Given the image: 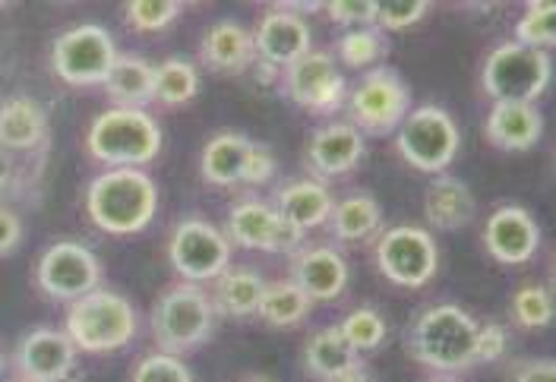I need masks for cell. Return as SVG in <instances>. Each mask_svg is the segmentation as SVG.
Listing matches in <instances>:
<instances>
[{
    "label": "cell",
    "mask_w": 556,
    "mask_h": 382,
    "mask_svg": "<svg viewBox=\"0 0 556 382\" xmlns=\"http://www.w3.org/2000/svg\"><path fill=\"white\" fill-rule=\"evenodd\" d=\"M159 212V187L139 168H111L86 190L89 221L114 238L139 234Z\"/></svg>",
    "instance_id": "obj_1"
},
{
    "label": "cell",
    "mask_w": 556,
    "mask_h": 382,
    "mask_svg": "<svg viewBox=\"0 0 556 382\" xmlns=\"http://www.w3.org/2000/svg\"><path fill=\"white\" fill-rule=\"evenodd\" d=\"M86 149L108 171L142 168L162 152V127L152 114L139 107H111L92 120L86 133Z\"/></svg>",
    "instance_id": "obj_2"
},
{
    "label": "cell",
    "mask_w": 556,
    "mask_h": 382,
    "mask_svg": "<svg viewBox=\"0 0 556 382\" xmlns=\"http://www.w3.org/2000/svg\"><path fill=\"white\" fill-rule=\"evenodd\" d=\"M64 335L70 339V345L86 354L121 351L137 335V310L124 294L96 288L67 307Z\"/></svg>",
    "instance_id": "obj_3"
},
{
    "label": "cell",
    "mask_w": 556,
    "mask_h": 382,
    "mask_svg": "<svg viewBox=\"0 0 556 382\" xmlns=\"http://www.w3.org/2000/svg\"><path fill=\"white\" fill-rule=\"evenodd\" d=\"M475 319L455 304L430 307L415 319L408 347L430 370L455 373L475 364Z\"/></svg>",
    "instance_id": "obj_4"
},
{
    "label": "cell",
    "mask_w": 556,
    "mask_h": 382,
    "mask_svg": "<svg viewBox=\"0 0 556 382\" xmlns=\"http://www.w3.org/2000/svg\"><path fill=\"white\" fill-rule=\"evenodd\" d=\"M212 329H215V307L200 284L180 281L162 291L152 310V339L162 347V354L180 357L184 351H193L208 342Z\"/></svg>",
    "instance_id": "obj_5"
},
{
    "label": "cell",
    "mask_w": 556,
    "mask_h": 382,
    "mask_svg": "<svg viewBox=\"0 0 556 382\" xmlns=\"http://www.w3.org/2000/svg\"><path fill=\"white\" fill-rule=\"evenodd\" d=\"M481 86L493 102L534 104L551 86V54L521 48L516 41L496 44L486 54Z\"/></svg>",
    "instance_id": "obj_6"
},
{
    "label": "cell",
    "mask_w": 556,
    "mask_h": 382,
    "mask_svg": "<svg viewBox=\"0 0 556 382\" xmlns=\"http://www.w3.org/2000/svg\"><path fill=\"white\" fill-rule=\"evenodd\" d=\"M348 114H351V127L364 137V133H389L395 130L408 107H412V89L408 82L392 67L367 69L357 86L345 96Z\"/></svg>",
    "instance_id": "obj_7"
},
{
    "label": "cell",
    "mask_w": 556,
    "mask_h": 382,
    "mask_svg": "<svg viewBox=\"0 0 556 382\" xmlns=\"http://www.w3.org/2000/svg\"><path fill=\"white\" fill-rule=\"evenodd\" d=\"M458 127L450 114L437 104H424L405 114L399 124V155L417 171L440 174L446 171L458 152Z\"/></svg>",
    "instance_id": "obj_8"
},
{
    "label": "cell",
    "mask_w": 556,
    "mask_h": 382,
    "mask_svg": "<svg viewBox=\"0 0 556 382\" xmlns=\"http://www.w3.org/2000/svg\"><path fill=\"white\" fill-rule=\"evenodd\" d=\"M114 61V35L96 23L73 26L51 44V69L67 86H104Z\"/></svg>",
    "instance_id": "obj_9"
},
{
    "label": "cell",
    "mask_w": 556,
    "mask_h": 382,
    "mask_svg": "<svg viewBox=\"0 0 556 382\" xmlns=\"http://www.w3.org/2000/svg\"><path fill=\"white\" fill-rule=\"evenodd\" d=\"M168 263L187 284L215 281L231 266V241L206 218H184L172 231Z\"/></svg>",
    "instance_id": "obj_10"
},
{
    "label": "cell",
    "mask_w": 556,
    "mask_h": 382,
    "mask_svg": "<svg viewBox=\"0 0 556 382\" xmlns=\"http://www.w3.org/2000/svg\"><path fill=\"white\" fill-rule=\"evenodd\" d=\"M35 284L51 301H79L102 284L99 256L76 241L51 243L35 263Z\"/></svg>",
    "instance_id": "obj_11"
},
{
    "label": "cell",
    "mask_w": 556,
    "mask_h": 382,
    "mask_svg": "<svg viewBox=\"0 0 556 382\" xmlns=\"http://www.w3.org/2000/svg\"><path fill=\"white\" fill-rule=\"evenodd\" d=\"M377 266L392 284L424 288L437 276L440 250L430 238V231L417 225H399V228H389L377 241Z\"/></svg>",
    "instance_id": "obj_12"
},
{
    "label": "cell",
    "mask_w": 556,
    "mask_h": 382,
    "mask_svg": "<svg viewBox=\"0 0 556 382\" xmlns=\"http://www.w3.org/2000/svg\"><path fill=\"white\" fill-rule=\"evenodd\" d=\"M288 99L313 114H329L345 102V76L329 51H307L301 61L281 69Z\"/></svg>",
    "instance_id": "obj_13"
},
{
    "label": "cell",
    "mask_w": 556,
    "mask_h": 382,
    "mask_svg": "<svg viewBox=\"0 0 556 382\" xmlns=\"http://www.w3.org/2000/svg\"><path fill=\"white\" fill-rule=\"evenodd\" d=\"M250 35H253L256 61L276 69L291 67L294 61H301L307 51H313L311 26L304 23L301 13H291L288 7H273Z\"/></svg>",
    "instance_id": "obj_14"
},
{
    "label": "cell",
    "mask_w": 556,
    "mask_h": 382,
    "mask_svg": "<svg viewBox=\"0 0 556 382\" xmlns=\"http://www.w3.org/2000/svg\"><path fill=\"white\" fill-rule=\"evenodd\" d=\"M541 228L534 215L521 206H500L484 221L486 253L503 266H521L538 253Z\"/></svg>",
    "instance_id": "obj_15"
},
{
    "label": "cell",
    "mask_w": 556,
    "mask_h": 382,
    "mask_svg": "<svg viewBox=\"0 0 556 382\" xmlns=\"http://www.w3.org/2000/svg\"><path fill=\"white\" fill-rule=\"evenodd\" d=\"M291 281L316 301H336L348 288L345 256L332 246H301L291 256Z\"/></svg>",
    "instance_id": "obj_16"
},
{
    "label": "cell",
    "mask_w": 556,
    "mask_h": 382,
    "mask_svg": "<svg viewBox=\"0 0 556 382\" xmlns=\"http://www.w3.org/2000/svg\"><path fill=\"white\" fill-rule=\"evenodd\" d=\"M76 347L58 329H33L16 347V370L23 382L58 380L73 370Z\"/></svg>",
    "instance_id": "obj_17"
},
{
    "label": "cell",
    "mask_w": 556,
    "mask_h": 382,
    "mask_svg": "<svg viewBox=\"0 0 556 382\" xmlns=\"http://www.w3.org/2000/svg\"><path fill=\"white\" fill-rule=\"evenodd\" d=\"M484 133L503 152H525L544 133V114L538 111V104L493 102Z\"/></svg>",
    "instance_id": "obj_18"
},
{
    "label": "cell",
    "mask_w": 556,
    "mask_h": 382,
    "mask_svg": "<svg viewBox=\"0 0 556 382\" xmlns=\"http://www.w3.org/2000/svg\"><path fill=\"white\" fill-rule=\"evenodd\" d=\"M364 158V137L351 124L319 127L307 145V162L319 177H342Z\"/></svg>",
    "instance_id": "obj_19"
},
{
    "label": "cell",
    "mask_w": 556,
    "mask_h": 382,
    "mask_svg": "<svg viewBox=\"0 0 556 382\" xmlns=\"http://www.w3.org/2000/svg\"><path fill=\"white\" fill-rule=\"evenodd\" d=\"M48 142V114L29 96H10L0 102V149L29 155Z\"/></svg>",
    "instance_id": "obj_20"
},
{
    "label": "cell",
    "mask_w": 556,
    "mask_h": 382,
    "mask_svg": "<svg viewBox=\"0 0 556 382\" xmlns=\"http://www.w3.org/2000/svg\"><path fill=\"white\" fill-rule=\"evenodd\" d=\"M475 212H478L475 193L468 190L465 180L450 174H440L424 193V218L440 231L468 228L475 221Z\"/></svg>",
    "instance_id": "obj_21"
},
{
    "label": "cell",
    "mask_w": 556,
    "mask_h": 382,
    "mask_svg": "<svg viewBox=\"0 0 556 382\" xmlns=\"http://www.w3.org/2000/svg\"><path fill=\"white\" fill-rule=\"evenodd\" d=\"M200 58L203 64L218 73H243L253 67L256 51H253V35L243 29L235 20H222L215 26H208L200 44Z\"/></svg>",
    "instance_id": "obj_22"
},
{
    "label": "cell",
    "mask_w": 556,
    "mask_h": 382,
    "mask_svg": "<svg viewBox=\"0 0 556 382\" xmlns=\"http://www.w3.org/2000/svg\"><path fill=\"white\" fill-rule=\"evenodd\" d=\"M263 291H266V281H263V276L256 269H250V266H228L222 276L215 278V291L208 297H212L215 313L247 319V316H253V313L260 310Z\"/></svg>",
    "instance_id": "obj_23"
},
{
    "label": "cell",
    "mask_w": 556,
    "mask_h": 382,
    "mask_svg": "<svg viewBox=\"0 0 556 382\" xmlns=\"http://www.w3.org/2000/svg\"><path fill=\"white\" fill-rule=\"evenodd\" d=\"M332 206H336V200L319 180H294V183L281 187L276 212L291 225H298L301 231H313L329 221Z\"/></svg>",
    "instance_id": "obj_24"
},
{
    "label": "cell",
    "mask_w": 556,
    "mask_h": 382,
    "mask_svg": "<svg viewBox=\"0 0 556 382\" xmlns=\"http://www.w3.org/2000/svg\"><path fill=\"white\" fill-rule=\"evenodd\" d=\"M278 212L269 208L266 203H256V200H247L238 203L228 215V241L247 246V250H260V253H269L273 246V234H276Z\"/></svg>",
    "instance_id": "obj_25"
},
{
    "label": "cell",
    "mask_w": 556,
    "mask_h": 382,
    "mask_svg": "<svg viewBox=\"0 0 556 382\" xmlns=\"http://www.w3.org/2000/svg\"><path fill=\"white\" fill-rule=\"evenodd\" d=\"M152 73L155 67L142 58H121L104 79V92L114 99V107H139L152 102Z\"/></svg>",
    "instance_id": "obj_26"
},
{
    "label": "cell",
    "mask_w": 556,
    "mask_h": 382,
    "mask_svg": "<svg viewBox=\"0 0 556 382\" xmlns=\"http://www.w3.org/2000/svg\"><path fill=\"white\" fill-rule=\"evenodd\" d=\"M250 149V139L241 133H218L203 145L200 155V174L215 187H235L241 183L243 155Z\"/></svg>",
    "instance_id": "obj_27"
},
{
    "label": "cell",
    "mask_w": 556,
    "mask_h": 382,
    "mask_svg": "<svg viewBox=\"0 0 556 382\" xmlns=\"http://www.w3.org/2000/svg\"><path fill=\"white\" fill-rule=\"evenodd\" d=\"M382 225V208L380 203L370 196V193H354L342 203L332 206V215H329V228L339 241L357 243L374 238L380 231Z\"/></svg>",
    "instance_id": "obj_28"
},
{
    "label": "cell",
    "mask_w": 556,
    "mask_h": 382,
    "mask_svg": "<svg viewBox=\"0 0 556 382\" xmlns=\"http://www.w3.org/2000/svg\"><path fill=\"white\" fill-rule=\"evenodd\" d=\"M304 360H307V370L319 380H336L339 373H345L351 367H357V354L351 351L339 326H329V329H319L313 332L311 342L304 347Z\"/></svg>",
    "instance_id": "obj_29"
},
{
    "label": "cell",
    "mask_w": 556,
    "mask_h": 382,
    "mask_svg": "<svg viewBox=\"0 0 556 382\" xmlns=\"http://www.w3.org/2000/svg\"><path fill=\"white\" fill-rule=\"evenodd\" d=\"M200 92V69L184 58H168L152 73V102L162 107H180Z\"/></svg>",
    "instance_id": "obj_30"
},
{
    "label": "cell",
    "mask_w": 556,
    "mask_h": 382,
    "mask_svg": "<svg viewBox=\"0 0 556 382\" xmlns=\"http://www.w3.org/2000/svg\"><path fill=\"white\" fill-rule=\"evenodd\" d=\"M311 297L288 278V281H266V291H263L256 316H263L276 329H291V326L304 322L311 316Z\"/></svg>",
    "instance_id": "obj_31"
},
{
    "label": "cell",
    "mask_w": 556,
    "mask_h": 382,
    "mask_svg": "<svg viewBox=\"0 0 556 382\" xmlns=\"http://www.w3.org/2000/svg\"><path fill=\"white\" fill-rule=\"evenodd\" d=\"M386 51H389V41H386L382 33H377V29H351L336 41L332 61L348 69H364L367 73V69L380 67Z\"/></svg>",
    "instance_id": "obj_32"
},
{
    "label": "cell",
    "mask_w": 556,
    "mask_h": 382,
    "mask_svg": "<svg viewBox=\"0 0 556 382\" xmlns=\"http://www.w3.org/2000/svg\"><path fill=\"white\" fill-rule=\"evenodd\" d=\"M556 41V7L551 0H538L525 10L519 23H516V44L521 48H534V51H547Z\"/></svg>",
    "instance_id": "obj_33"
},
{
    "label": "cell",
    "mask_w": 556,
    "mask_h": 382,
    "mask_svg": "<svg viewBox=\"0 0 556 382\" xmlns=\"http://www.w3.org/2000/svg\"><path fill=\"white\" fill-rule=\"evenodd\" d=\"M339 332H342V339L351 345L354 354L374 351V347H380L386 342V319L370 307H357L339 322Z\"/></svg>",
    "instance_id": "obj_34"
},
{
    "label": "cell",
    "mask_w": 556,
    "mask_h": 382,
    "mask_svg": "<svg viewBox=\"0 0 556 382\" xmlns=\"http://www.w3.org/2000/svg\"><path fill=\"white\" fill-rule=\"evenodd\" d=\"M180 13H184V7L174 0H130L124 7L127 26L137 33H162L172 23H177Z\"/></svg>",
    "instance_id": "obj_35"
},
{
    "label": "cell",
    "mask_w": 556,
    "mask_h": 382,
    "mask_svg": "<svg viewBox=\"0 0 556 382\" xmlns=\"http://www.w3.org/2000/svg\"><path fill=\"white\" fill-rule=\"evenodd\" d=\"M513 316L525 329H547L554 319V301L544 284H521L513 297Z\"/></svg>",
    "instance_id": "obj_36"
},
{
    "label": "cell",
    "mask_w": 556,
    "mask_h": 382,
    "mask_svg": "<svg viewBox=\"0 0 556 382\" xmlns=\"http://www.w3.org/2000/svg\"><path fill=\"white\" fill-rule=\"evenodd\" d=\"M130 382H193V373L180 357L155 351V354H146L134 367Z\"/></svg>",
    "instance_id": "obj_37"
},
{
    "label": "cell",
    "mask_w": 556,
    "mask_h": 382,
    "mask_svg": "<svg viewBox=\"0 0 556 382\" xmlns=\"http://www.w3.org/2000/svg\"><path fill=\"white\" fill-rule=\"evenodd\" d=\"M430 13V3L424 0H408V3H377V20L374 26L382 33H399V29H412L424 16Z\"/></svg>",
    "instance_id": "obj_38"
},
{
    "label": "cell",
    "mask_w": 556,
    "mask_h": 382,
    "mask_svg": "<svg viewBox=\"0 0 556 382\" xmlns=\"http://www.w3.org/2000/svg\"><path fill=\"white\" fill-rule=\"evenodd\" d=\"M509 332L500 322H478L475 326V364H493L506 354Z\"/></svg>",
    "instance_id": "obj_39"
},
{
    "label": "cell",
    "mask_w": 556,
    "mask_h": 382,
    "mask_svg": "<svg viewBox=\"0 0 556 382\" xmlns=\"http://www.w3.org/2000/svg\"><path fill=\"white\" fill-rule=\"evenodd\" d=\"M323 10L329 13L332 23L351 26V29H374V20H377V3H374V0H364V3L332 0V3H326Z\"/></svg>",
    "instance_id": "obj_40"
},
{
    "label": "cell",
    "mask_w": 556,
    "mask_h": 382,
    "mask_svg": "<svg viewBox=\"0 0 556 382\" xmlns=\"http://www.w3.org/2000/svg\"><path fill=\"white\" fill-rule=\"evenodd\" d=\"M276 174V155L269 145H260V142H250L247 155H243L241 168V183L247 187H260V183H269Z\"/></svg>",
    "instance_id": "obj_41"
},
{
    "label": "cell",
    "mask_w": 556,
    "mask_h": 382,
    "mask_svg": "<svg viewBox=\"0 0 556 382\" xmlns=\"http://www.w3.org/2000/svg\"><path fill=\"white\" fill-rule=\"evenodd\" d=\"M26 187V165L16 158V152L0 149V203L13 200Z\"/></svg>",
    "instance_id": "obj_42"
},
{
    "label": "cell",
    "mask_w": 556,
    "mask_h": 382,
    "mask_svg": "<svg viewBox=\"0 0 556 382\" xmlns=\"http://www.w3.org/2000/svg\"><path fill=\"white\" fill-rule=\"evenodd\" d=\"M23 243V221L13 208L0 206V256L13 253Z\"/></svg>",
    "instance_id": "obj_43"
},
{
    "label": "cell",
    "mask_w": 556,
    "mask_h": 382,
    "mask_svg": "<svg viewBox=\"0 0 556 382\" xmlns=\"http://www.w3.org/2000/svg\"><path fill=\"white\" fill-rule=\"evenodd\" d=\"M513 382H556V364L547 360V357L544 360H528L516 370Z\"/></svg>",
    "instance_id": "obj_44"
},
{
    "label": "cell",
    "mask_w": 556,
    "mask_h": 382,
    "mask_svg": "<svg viewBox=\"0 0 556 382\" xmlns=\"http://www.w3.org/2000/svg\"><path fill=\"white\" fill-rule=\"evenodd\" d=\"M329 382H374L367 373H364V367L357 364V367H351V370H345V373H339L336 380Z\"/></svg>",
    "instance_id": "obj_45"
},
{
    "label": "cell",
    "mask_w": 556,
    "mask_h": 382,
    "mask_svg": "<svg viewBox=\"0 0 556 382\" xmlns=\"http://www.w3.org/2000/svg\"><path fill=\"white\" fill-rule=\"evenodd\" d=\"M48 382H83V380L70 370V373H64V377H58V380H48Z\"/></svg>",
    "instance_id": "obj_46"
},
{
    "label": "cell",
    "mask_w": 556,
    "mask_h": 382,
    "mask_svg": "<svg viewBox=\"0 0 556 382\" xmlns=\"http://www.w3.org/2000/svg\"><path fill=\"white\" fill-rule=\"evenodd\" d=\"M243 382H269V380H263V377H253V380H243Z\"/></svg>",
    "instance_id": "obj_47"
},
{
    "label": "cell",
    "mask_w": 556,
    "mask_h": 382,
    "mask_svg": "<svg viewBox=\"0 0 556 382\" xmlns=\"http://www.w3.org/2000/svg\"><path fill=\"white\" fill-rule=\"evenodd\" d=\"M20 382H23V380H20Z\"/></svg>",
    "instance_id": "obj_48"
}]
</instances>
